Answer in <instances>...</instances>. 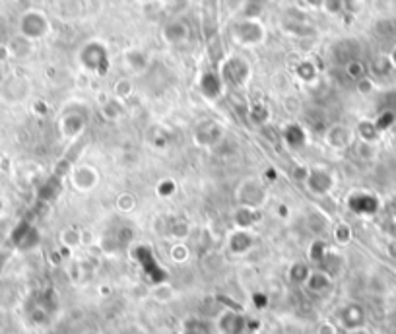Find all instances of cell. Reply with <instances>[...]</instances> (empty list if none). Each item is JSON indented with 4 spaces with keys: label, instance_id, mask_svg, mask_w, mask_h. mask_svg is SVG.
Wrapping results in <instances>:
<instances>
[{
    "label": "cell",
    "instance_id": "obj_1",
    "mask_svg": "<svg viewBox=\"0 0 396 334\" xmlns=\"http://www.w3.org/2000/svg\"><path fill=\"white\" fill-rule=\"evenodd\" d=\"M58 311V298L55 291L47 288L33 293L31 298L26 301V319L33 325V327H47L50 320L55 319Z\"/></svg>",
    "mask_w": 396,
    "mask_h": 334
},
{
    "label": "cell",
    "instance_id": "obj_2",
    "mask_svg": "<svg viewBox=\"0 0 396 334\" xmlns=\"http://www.w3.org/2000/svg\"><path fill=\"white\" fill-rule=\"evenodd\" d=\"M80 65L84 66V70L95 74V76H105L111 66V57H109L107 45L100 39H92L82 45L78 53Z\"/></svg>",
    "mask_w": 396,
    "mask_h": 334
},
{
    "label": "cell",
    "instance_id": "obj_3",
    "mask_svg": "<svg viewBox=\"0 0 396 334\" xmlns=\"http://www.w3.org/2000/svg\"><path fill=\"white\" fill-rule=\"evenodd\" d=\"M218 72H220L225 90H241L247 86V82L251 78V65L239 55H230L220 63Z\"/></svg>",
    "mask_w": 396,
    "mask_h": 334
},
{
    "label": "cell",
    "instance_id": "obj_4",
    "mask_svg": "<svg viewBox=\"0 0 396 334\" xmlns=\"http://www.w3.org/2000/svg\"><path fill=\"white\" fill-rule=\"evenodd\" d=\"M230 36L239 47H259L267 41V26L259 18H243L231 26Z\"/></svg>",
    "mask_w": 396,
    "mask_h": 334
},
{
    "label": "cell",
    "instance_id": "obj_5",
    "mask_svg": "<svg viewBox=\"0 0 396 334\" xmlns=\"http://www.w3.org/2000/svg\"><path fill=\"white\" fill-rule=\"evenodd\" d=\"M268 198L267 185L259 177H245L235 189V200L239 206H251V208H262Z\"/></svg>",
    "mask_w": 396,
    "mask_h": 334
},
{
    "label": "cell",
    "instance_id": "obj_6",
    "mask_svg": "<svg viewBox=\"0 0 396 334\" xmlns=\"http://www.w3.org/2000/svg\"><path fill=\"white\" fill-rule=\"evenodd\" d=\"M225 136H228V131L218 121H202V123L196 124L195 132H193L195 146H198L202 150H208V152L220 148L223 144Z\"/></svg>",
    "mask_w": 396,
    "mask_h": 334
},
{
    "label": "cell",
    "instance_id": "obj_7",
    "mask_svg": "<svg viewBox=\"0 0 396 334\" xmlns=\"http://www.w3.org/2000/svg\"><path fill=\"white\" fill-rule=\"evenodd\" d=\"M303 185L313 196H328L336 185V177L326 167L313 166L305 169Z\"/></svg>",
    "mask_w": 396,
    "mask_h": 334
},
{
    "label": "cell",
    "instance_id": "obj_8",
    "mask_svg": "<svg viewBox=\"0 0 396 334\" xmlns=\"http://www.w3.org/2000/svg\"><path fill=\"white\" fill-rule=\"evenodd\" d=\"M18 26H20V36L29 39L31 43L37 41V39H43L50 29L49 18L41 10H28V12H23Z\"/></svg>",
    "mask_w": 396,
    "mask_h": 334
},
{
    "label": "cell",
    "instance_id": "obj_9",
    "mask_svg": "<svg viewBox=\"0 0 396 334\" xmlns=\"http://www.w3.org/2000/svg\"><path fill=\"white\" fill-rule=\"evenodd\" d=\"M100 171L92 163H76L68 171V183L78 193H92L100 185Z\"/></svg>",
    "mask_w": 396,
    "mask_h": 334
},
{
    "label": "cell",
    "instance_id": "obj_10",
    "mask_svg": "<svg viewBox=\"0 0 396 334\" xmlns=\"http://www.w3.org/2000/svg\"><path fill=\"white\" fill-rule=\"evenodd\" d=\"M257 247V233L255 230L231 227L225 235V249L231 257H245Z\"/></svg>",
    "mask_w": 396,
    "mask_h": 334
},
{
    "label": "cell",
    "instance_id": "obj_11",
    "mask_svg": "<svg viewBox=\"0 0 396 334\" xmlns=\"http://www.w3.org/2000/svg\"><path fill=\"white\" fill-rule=\"evenodd\" d=\"M218 334H247L249 330V320L245 313L239 309H223L214 320Z\"/></svg>",
    "mask_w": 396,
    "mask_h": 334
},
{
    "label": "cell",
    "instance_id": "obj_12",
    "mask_svg": "<svg viewBox=\"0 0 396 334\" xmlns=\"http://www.w3.org/2000/svg\"><path fill=\"white\" fill-rule=\"evenodd\" d=\"M353 140H355V132L342 123L332 124V126H328L324 131V144L332 148V150H336V152L352 148Z\"/></svg>",
    "mask_w": 396,
    "mask_h": 334
},
{
    "label": "cell",
    "instance_id": "obj_13",
    "mask_svg": "<svg viewBox=\"0 0 396 334\" xmlns=\"http://www.w3.org/2000/svg\"><path fill=\"white\" fill-rule=\"evenodd\" d=\"M87 126V119L82 111H66L65 115L58 121V131L63 134V139L76 140L84 134Z\"/></svg>",
    "mask_w": 396,
    "mask_h": 334
},
{
    "label": "cell",
    "instance_id": "obj_14",
    "mask_svg": "<svg viewBox=\"0 0 396 334\" xmlns=\"http://www.w3.org/2000/svg\"><path fill=\"white\" fill-rule=\"evenodd\" d=\"M191 37V28L183 18H169L164 28H161V39L169 47H179L185 45Z\"/></svg>",
    "mask_w": 396,
    "mask_h": 334
},
{
    "label": "cell",
    "instance_id": "obj_15",
    "mask_svg": "<svg viewBox=\"0 0 396 334\" xmlns=\"http://www.w3.org/2000/svg\"><path fill=\"white\" fill-rule=\"evenodd\" d=\"M340 328L350 330V328H358L365 325V309L360 303H346L336 311V320H334Z\"/></svg>",
    "mask_w": 396,
    "mask_h": 334
},
{
    "label": "cell",
    "instance_id": "obj_16",
    "mask_svg": "<svg viewBox=\"0 0 396 334\" xmlns=\"http://www.w3.org/2000/svg\"><path fill=\"white\" fill-rule=\"evenodd\" d=\"M303 288L313 298H326L332 291V288H334V278L328 272H324V270L313 269Z\"/></svg>",
    "mask_w": 396,
    "mask_h": 334
},
{
    "label": "cell",
    "instance_id": "obj_17",
    "mask_svg": "<svg viewBox=\"0 0 396 334\" xmlns=\"http://www.w3.org/2000/svg\"><path fill=\"white\" fill-rule=\"evenodd\" d=\"M198 92H200L206 99H220L225 92L222 78L218 70H204L198 78Z\"/></svg>",
    "mask_w": 396,
    "mask_h": 334
},
{
    "label": "cell",
    "instance_id": "obj_18",
    "mask_svg": "<svg viewBox=\"0 0 396 334\" xmlns=\"http://www.w3.org/2000/svg\"><path fill=\"white\" fill-rule=\"evenodd\" d=\"M181 334H218L214 320L204 319L198 315H188L181 323Z\"/></svg>",
    "mask_w": 396,
    "mask_h": 334
},
{
    "label": "cell",
    "instance_id": "obj_19",
    "mask_svg": "<svg viewBox=\"0 0 396 334\" xmlns=\"http://www.w3.org/2000/svg\"><path fill=\"white\" fill-rule=\"evenodd\" d=\"M260 210L259 208H251V206H239L233 212V227H241V230H255L260 222Z\"/></svg>",
    "mask_w": 396,
    "mask_h": 334
},
{
    "label": "cell",
    "instance_id": "obj_20",
    "mask_svg": "<svg viewBox=\"0 0 396 334\" xmlns=\"http://www.w3.org/2000/svg\"><path fill=\"white\" fill-rule=\"evenodd\" d=\"M58 243L66 251H76L80 245H84V232L80 227H76V225H66L58 233Z\"/></svg>",
    "mask_w": 396,
    "mask_h": 334
},
{
    "label": "cell",
    "instance_id": "obj_21",
    "mask_svg": "<svg viewBox=\"0 0 396 334\" xmlns=\"http://www.w3.org/2000/svg\"><path fill=\"white\" fill-rule=\"evenodd\" d=\"M284 140L291 150H301L303 146L307 144V131L305 126L299 123H289L284 129Z\"/></svg>",
    "mask_w": 396,
    "mask_h": 334
},
{
    "label": "cell",
    "instance_id": "obj_22",
    "mask_svg": "<svg viewBox=\"0 0 396 334\" xmlns=\"http://www.w3.org/2000/svg\"><path fill=\"white\" fill-rule=\"evenodd\" d=\"M311 272H313V266L309 264V261H294L288 266L286 276H288L289 284H294V286H301L303 288Z\"/></svg>",
    "mask_w": 396,
    "mask_h": 334
},
{
    "label": "cell",
    "instance_id": "obj_23",
    "mask_svg": "<svg viewBox=\"0 0 396 334\" xmlns=\"http://www.w3.org/2000/svg\"><path fill=\"white\" fill-rule=\"evenodd\" d=\"M124 63H127V66H129L132 72L140 74L150 66V57L142 49H129V51L124 53Z\"/></svg>",
    "mask_w": 396,
    "mask_h": 334
},
{
    "label": "cell",
    "instance_id": "obj_24",
    "mask_svg": "<svg viewBox=\"0 0 396 334\" xmlns=\"http://www.w3.org/2000/svg\"><path fill=\"white\" fill-rule=\"evenodd\" d=\"M100 111H101V117H103L105 121L115 123L117 119L123 115V102L117 99L115 95H109L107 102H103L100 105Z\"/></svg>",
    "mask_w": 396,
    "mask_h": 334
},
{
    "label": "cell",
    "instance_id": "obj_25",
    "mask_svg": "<svg viewBox=\"0 0 396 334\" xmlns=\"http://www.w3.org/2000/svg\"><path fill=\"white\" fill-rule=\"evenodd\" d=\"M352 47H355V41L352 39H342L338 43L332 47V55L338 63H344L348 65L350 60H355V53H352Z\"/></svg>",
    "mask_w": 396,
    "mask_h": 334
},
{
    "label": "cell",
    "instance_id": "obj_26",
    "mask_svg": "<svg viewBox=\"0 0 396 334\" xmlns=\"http://www.w3.org/2000/svg\"><path fill=\"white\" fill-rule=\"evenodd\" d=\"M247 117H249V121L252 124L262 126V124H267L272 119V111L268 109V105H264V103H255L247 111Z\"/></svg>",
    "mask_w": 396,
    "mask_h": 334
},
{
    "label": "cell",
    "instance_id": "obj_27",
    "mask_svg": "<svg viewBox=\"0 0 396 334\" xmlns=\"http://www.w3.org/2000/svg\"><path fill=\"white\" fill-rule=\"evenodd\" d=\"M169 235L175 241H185L191 233V224L185 218H171V225H169Z\"/></svg>",
    "mask_w": 396,
    "mask_h": 334
},
{
    "label": "cell",
    "instance_id": "obj_28",
    "mask_svg": "<svg viewBox=\"0 0 396 334\" xmlns=\"http://www.w3.org/2000/svg\"><path fill=\"white\" fill-rule=\"evenodd\" d=\"M137 206L138 200L132 193H121L115 198V208L119 214H132V212L137 210Z\"/></svg>",
    "mask_w": 396,
    "mask_h": 334
},
{
    "label": "cell",
    "instance_id": "obj_29",
    "mask_svg": "<svg viewBox=\"0 0 396 334\" xmlns=\"http://www.w3.org/2000/svg\"><path fill=\"white\" fill-rule=\"evenodd\" d=\"M353 132H355V136H358L361 142H365V144H373L375 140H377V134H379L375 123H369V121H361V123L358 124V129Z\"/></svg>",
    "mask_w": 396,
    "mask_h": 334
},
{
    "label": "cell",
    "instance_id": "obj_30",
    "mask_svg": "<svg viewBox=\"0 0 396 334\" xmlns=\"http://www.w3.org/2000/svg\"><path fill=\"white\" fill-rule=\"evenodd\" d=\"M169 259L177 264H183L191 259V249L185 241H175L173 245L169 247Z\"/></svg>",
    "mask_w": 396,
    "mask_h": 334
},
{
    "label": "cell",
    "instance_id": "obj_31",
    "mask_svg": "<svg viewBox=\"0 0 396 334\" xmlns=\"http://www.w3.org/2000/svg\"><path fill=\"white\" fill-rule=\"evenodd\" d=\"M352 227L346 222H338L334 225V230H332V237H334L336 245H348L352 241Z\"/></svg>",
    "mask_w": 396,
    "mask_h": 334
},
{
    "label": "cell",
    "instance_id": "obj_32",
    "mask_svg": "<svg viewBox=\"0 0 396 334\" xmlns=\"http://www.w3.org/2000/svg\"><path fill=\"white\" fill-rule=\"evenodd\" d=\"M296 74L299 80L313 82L317 78V66H315L313 60H301V63L296 66Z\"/></svg>",
    "mask_w": 396,
    "mask_h": 334
},
{
    "label": "cell",
    "instance_id": "obj_33",
    "mask_svg": "<svg viewBox=\"0 0 396 334\" xmlns=\"http://www.w3.org/2000/svg\"><path fill=\"white\" fill-rule=\"evenodd\" d=\"M191 6V0H164V10L171 18H181V14Z\"/></svg>",
    "mask_w": 396,
    "mask_h": 334
},
{
    "label": "cell",
    "instance_id": "obj_34",
    "mask_svg": "<svg viewBox=\"0 0 396 334\" xmlns=\"http://www.w3.org/2000/svg\"><path fill=\"white\" fill-rule=\"evenodd\" d=\"M134 94V86H132V82L129 78H121V80L115 82V86H113V95H115L117 99H129L130 95Z\"/></svg>",
    "mask_w": 396,
    "mask_h": 334
},
{
    "label": "cell",
    "instance_id": "obj_35",
    "mask_svg": "<svg viewBox=\"0 0 396 334\" xmlns=\"http://www.w3.org/2000/svg\"><path fill=\"white\" fill-rule=\"evenodd\" d=\"M173 288L169 286L167 282L164 284H156L154 286V290H151V298L156 299V301H161V303H166V301H171L173 298Z\"/></svg>",
    "mask_w": 396,
    "mask_h": 334
},
{
    "label": "cell",
    "instance_id": "obj_36",
    "mask_svg": "<svg viewBox=\"0 0 396 334\" xmlns=\"http://www.w3.org/2000/svg\"><path fill=\"white\" fill-rule=\"evenodd\" d=\"M344 68H346V74L348 78L353 82H360L361 78H365V65L361 63V60H350L348 65H344Z\"/></svg>",
    "mask_w": 396,
    "mask_h": 334
},
{
    "label": "cell",
    "instance_id": "obj_37",
    "mask_svg": "<svg viewBox=\"0 0 396 334\" xmlns=\"http://www.w3.org/2000/svg\"><path fill=\"white\" fill-rule=\"evenodd\" d=\"M29 51H31V41L22 36L16 37L14 43L10 45V53L18 55V57H26V55H29Z\"/></svg>",
    "mask_w": 396,
    "mask_h": 334
},
{
    "label": "cell",
    "instance_id": "obj_38",
    "mask_svg": "<svg viewBox=\"0 0 396 334\" xmlns=\"http://www.w3.org/2000/svg\"><path fill=\"white\" fill-rule=\"evenodd\" d=\"M175 190H177V183H175L173 179H164V181H159L158 187H156V193H158L161 198L175 195Z\"/></svg>",
    "mask_w": 396,
    "mask_h": 334
},
{
    "label": "cell",
    "instance_id": "obj_39",
    "mask_svg": "<svg viewBox=\"0 0 396 334\" xmlns=\"http://www.w3.org/2000/svg\"><path fill=\"white\" fill-rule=\"evenodd\" d=\"M315 334H340V327L334 320H321Z\"/></svg>",
    "mask_w": 396,
    "mask_h": 334
},
{
    "label": "cell",
    "instance_id": "obj_40",
    "mask_svg": "<svg viewBox=\"0 0 396 334\" xmlns=\"http://www.w3.org/2000/svg\"><path fill=\"white\" fill-rule=\"evenodd\" d=\"M323 10L326 12V14H332V16L342 14V12H344V2H342V0H326Z\"/></svg>",
    "mask_w": 396,
    "mask_h": 334
},
{
    "label": "cell",
    "instance_id": "obj_41",
    "mask_svg": "<svg viewBox=\"0 0 396 334\" xmlns=\"http://www.w3.org/2000/svg\"><path fill=\"white\" fill-rule=\"evenodd\" d=\"M117 334H150V333H148L142 325H138V323H130V325H124L123 328H119Z\"/></svg>",
    "mask_w": 396,
    "mask_h": 334
},
{
    "label": "cell",
    "instance_id": "obj_42",
    "mask_svg": "<svg viewBox=\"0 0 396 334\" xmlns=\"http://www.w3.org/2000/svg\"><path fill=\"white\" fill-rule=\"evenodd\" d=\"M303 2H305V6H307V8L319 10V8L324 6V2H326V0H303Z\"/></svg>",
    "mask_w": 396,
    "mask_h": 334
},
{
    "label": "cell",
    "instance_id": "obj_43",
    "mask_svg": "<svg viewBox=\"0 0 396 334\" xmlns=\"http://www.w3.org/2000/svg\"><path fill=\"white\" fill-rule=\"evenodd\" d=\"M344 334H371V330H369L365 325L363 327H358V328H350V330H344Z\"/></svg>",
    "mask_w": 396,
    "mask_h": 334
},
{
    "label": "cell",
    "instance_id": "obj_44",
    "mask_svg": "<svg viewBox=\"0 0 396 334\" xmlns=\"http://www.w3.org/2000/svg\"><path fill=\"white\" fill-rule=\"evenodd\" d=\"M389 60H390V65L396 66V49H395V51H392V55H390Z\"/></svg>",
    "mask_w": 396,
    "mask_h": 334
}]
</instances>
